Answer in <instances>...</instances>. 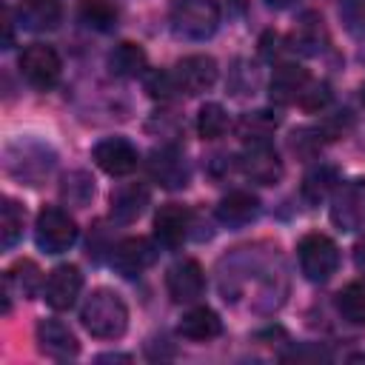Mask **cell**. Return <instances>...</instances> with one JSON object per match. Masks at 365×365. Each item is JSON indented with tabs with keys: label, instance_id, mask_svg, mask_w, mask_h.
<instances>
[{
	"label": "cell",
	"instance_id": "1",
	"mask_svg": "<svg viewBox=\"0 0 365 365\" xmlns=\"http://www.w3.org/2000/svg\"><path fill=\"white\" fill-rule=\"evenodd\" d=\"M80 319L86 331L97 339H117L128 328V308L120 299V294L108 288H97L88 294V299L80 308Z\"/></svg>",
	"mask_w": 365,
	"mask_h": 365
},
{
	"label": "cell",
	"instance_id": "2",
	"mask_svg": "<svg viewBox=\"0 0 365 365\" xmlns=\"http://www.w3.org/2000/svg\"><path fill=\"white\" fill-rule=\"evenodd\" d=\"M174 34L185 40H208L220 26L217 0H171L168 11Z\"/></svg>",
	"mask_w": 365,
	"mask_h": 365
},
{
	"label": "cell",
	"instance_id": "3",
	"mask_svg": "<svg viewBox=\"0 0 365 365\" xmlns=\"http://www.w3.org/2000/svg\"><path fill=\"white\" fill-rule=\"evenodd\" d=\"M297 257H299V271L311 282H325L339 268V248L325 234H305L297 245Z\"/></svg>",
	"mask_w": 365,
	"mask_h": 365
},
{
	"label": "cell",
	"instance_id": "4",
	"mask_svg": "<svg viewBox=\"0 0 365 365\" xmlns=\"http://www.w3.org/2000/svg\"><path fill=\"white\" fill-rule=\"evenodd\" d=\"M37 248L46 254H63L77 242V222L57 205H46L34 222Z\"/></svg>",
	"mask_w": 365,
	"mask_h": 365
},
{
	"label": "cell",
	"instance_id": "5",
	"mask_svg": "<svg viewBox=\"0 0 365 365\" xmlns=\"http://www.w3.org/2000/svg\"><path fill=\"white\" fill-rule=\"evenodd\" d=\"M237 163H240V171L259 185H274L282 177V160L271 145V140H248Z\"/></svg>",
	"mask_w": 365,
	"mask_h": 365
},
{
	"label": "cell",
	"instance_id": "6",
	"mask_svg": "<svg viewBox=\"0 0 365 365\" xmlns=\"http://www.w3.org/2000/svg\"><path fill=\"white\" fill-rule=\"evenodd\" d=\"M60 68H63L60 54L46 43H31L20 54V74L34 88H43V91L51 88L60 80Z\"/></svg>",
	"mask_w": 365,
	"mask_h": 365
},
{
	"label": "cell",
	"instance_id": "7",
	"mask_svg": "<svg viewBox=\"0 0 365 365\" xmlns=\"http://www.w3.org/2000/svg\"><path fill=\"white\" fill-rule=\"evenodd\" d=\"M331 222L339 231H359L365 225V180H348L331 200Z\"/></svg>",
	"mask_w": 365,
	"mask_h": 365
},
{
	"label": "cell",
	"instance_id": "8",
	"mask_svg": "<svg viewBox=\"0 0 365 365\" xmlns=\"http://www.w3.org/2000/svg\"><path fill=\"white\" fill-rule=\"evenodd\" d=\"M154 262H157V245L145 237H125L111 251V265L117 268V274H123L128 279L140 277Z\"/></svg>",
	"mask_w": 365,
	"mask_h": 365
},
{
	"label": "cell",
	"instance_id": "9",
	"mask_svg": "<svg viewBox=\"0 0 365 365\" xmlns=\"http://www.w3.org/2000/svg\"><path fill=\"white\" fill-rule=\"evenodd\" d=\"M148 174L163 188H182L188 185V163L177 145H160L148 154Z\"/></svg>",
	"mask_w": 365,
	"mask_h": 365
},
{
	"label": "cell",
	"instance_id": "10",
	"mask_svg": "<svg viewBox=\"0 0 365 365\" xmlns=\"http://www.w3.org/2000/svg\"><path fill=\"white\" fill-rule=\"evenodd\" d=\"M174 80H177V88L185 91V94H202L208 91L214 83H217V63L214 57L208 54H191V57H182L177 66H174Z\"/></svg>",
	"mask_w": 365,
	"mask_h": 365
},
{
	"label": "cell",
	"instance_id": "11",
	"mask_svg": "<svg viewBox=\"0 0 365 365\" xmlns=\"http://www.w3.org/2000/svg\"><path fill=\"white\" fill-rule=\"evenodd\" d=\"M91 157H94V163H97L106 174H111V177H125V174H131V171L137 168V163H140L137 148H134L128 140H123V137L100 140V143L94 145Z\"/></svg>",
	"mask_w": 365,
	"mask_h": 365
},
{
	"label": "cell",
	"instance_id": "12",
	"mask_svg": "<svg viewBox=\"0 0 365 365\" xmlns=\"http://www.w3.org/2000/svg\"><path fill=\"white\" fill-rule=\"evenodd\" d=\"M165 288L174 302H197L205 291V274L197 259H180L165 274Z\"/></svg>",
	"mask_w": 365,
	"mask_h": 365
},
{
	"label": "cell",
	"instance_id": "13",
	"mask_svg": "<svg viewBox=\"0 0 365 365\" xmlns=\"http://www.w3.org/2000/svg\"><path fill=\"white\" fill-rule=\"evenodd\" d=\"M80 288H83V274L77 265H57L46 285H43V297L48 302V308L54 311H68L77 297H80Z\"/></svg>",
	"mask_w": 365,
	"mask_h": 365
},
{
	"label": "cell",
	"instance_id": "14",
	"mask_svg": "<svg viewBox=\"0 0 365 365\" xmlns=\"http://www.w3.org/2000/svg\"><path fill=\"white\" fill-rule=\"evenodd\" d=\"M191 228V211L185 205L177 202H165L157 214H154V240L163 248H177L185 242Z\"/></svg>",
	"mask_w": 365,
	"mask_h": 365
},
{
	"label": "cell",
	"instance_id": "15",
	"mask_svg": "<svg viewBox=\"0 0 365 365\" xmlns=\"http://www.w3.org/2000/svg\"><path fill=\"white\" fill-rule=\"evenodd\" d=\"M311 83V74L308 68H302L299 63H282L274 68L271 74V83H268V97L271 103L277 106H288V103H297L305 91V86Z\"/></svg>",
	"mask_w": 365,
	"mask_h": 365
},
{
	"label": "cell",
	"instance_id": "16",
	"mask_svg": "<svg viewBox=\"0 0 365 365\" xmlns=\"http://www.w3.org/2000/svg\"><path fill=\"white\" fill-rule=\"evenodd\" d=\"M37 342H40V351L46 356H54V359H68V356H77V351H80L77 336L60 319H40L37 322Z\"/></svg>",
	"mask_w": 365,
	"mask_h": 365
},
{
	"label": "cell",
	"instance_id": "17",
	"mask_svg": "<svg viewBox=\"0 0 365 365\" xmlns=\"http://www.w3.org/2000/svg\"><path fill=\"white\" fill-rule=\"evenodd\" d=\"M257 214H259V200H257V194L242 191V188L228 191V194L217 202V220H220L222 225H228V228H242V225H248L251 220H257Z\"/></svg>",
	"mask_w": 365,
	"mask_h": 365
},
{
	"label": "cell",
	"instance_id": "18",
	"mask_svg": "<svg viewBox=\"0 0 365 365\" xmlns=\"http://www.w3.org/2000/svg\"><path fill=\"white\" fill-rule=\"evenodd\" d=\"M63 17L60 0H20L17 3V20L29 31H51L57 29Z\"/></svg>",
	"mask_w": 365,
	"mask_h": 365
},
{
	"label": "cell",
	"instance_id": "19",
	"mask_svg": "<svg viewBox=\"0 0 365 365\" xmlns=\"http://www.w3.org/2000/svg\"><path fill=\"white\" fill-rule=\"evenodd\" d=\"M148 200H151V194L143 182H125V185L114 188V194H111V217L117 222H134L145 211Z\"/></svg>",
	"mask_w": 365,
	"mask_h": 365
},
{
	"label": "cell",
	"instance_id": "20",
	"mask_svg": "<svg viewBox=\"0 0 365 365\" xmlns=\"http://www.w3.org/2000/svg\"><path fill=\"white\" fill-rule=\"evenodd\" d=\"M220 331H222V319L217 317V311H211L205 305L191 308L180 319V334L185 339H194V342H208V339L220 336Z\"/></svg>",
	"mask_w": 365,
	"mask_h": 365
},
{
	"label": "cell",
	"instance_id": "21",
	"mask_svg": "<svg viewBox=\"0 0 365 365\" xmlns=\"http://www.w3.org/2000/svg\"><path fill=\"white\" fill-rule=\"evenodd\" d=\"M328 43V34H325V26H322V17L308 11L302 14V20L297 23L294 34H291V46L302 54H319Z\"/></svg>",
	"mask_w": 365,
	"mask_h": 365
},
{
	"label": "cell",
	"instance_id": "22",
	"mask_svg": "<svg viewBox=\"0 0 365 365\" xmlns=\"http://www.w3.org/2000/svg\"><path fill=\"white\" fill-rule=\"evenodd\" d=\"M145 51L137 43H120L108 54V68L117 77H140L145 74Z\"/></svg>",
	"mask_w": 365,
	"mask_h": 365
},
{
	"label": "cell",
	"instance_id": "23",
	"mask_svg": "<svg viewBox=\"0 0 365 365\" xmlns=\"http://www.w3.org/2000/svg\"><path fill=\"white\" fill-rule=\"evenodd\" d=\"M334 185H336V168L319 163V165H314V168L302 177V188H299V191H302V200H305V202L319 205V202L334 191Z\"/></svg>",
	"mask_w": 365,
	"mask_h": 365
},
{
	"label": "cell",
	"instance_id": "24",
	"mask_svg": "<svg viewBox=\"0 0 365 365\" xmlns=\"http://www.w3.org/2000/svg\"><path fill=\"white\" fill-rule=\"evenodd\" d=\"M43 285V277H40V268L31 262V259H17L9 271H6V291H17L20 297H34Z\"/></svg>",
	"mask_w": 365,
	"mask_h": 365
},
{
	"label": "cell",
	"instance_id": "25",
	"mask_svg": "<svg viewBox=\"0 0 365 365\" xmlns=\"http://www.w3.org/2000/svg\"><path fill=\"white\" fill-rule=\"evenodd\" d=\"M77 14L94 31H111L117 26V6L111 0H80Z\"/></svg>",
	"mask_w": 365,
	"mask_h": 365
},
{
	"label": "cell",
	"instance_id": "26",
	"mask_svg": "<svg viewBox=\"0 0 365 365\" xmlns=\"http://www.w3.org/2000/svg\"><path fill=\"white\" fill-rule=\"evenodd\" d=\"M336 311L354 322V325H365V282H348L339 294H336Z\"/></svg>",
	"mask_w": 365,
	"mask_h": 365
},
{
	"label": "cell",
	"instance_id": "27",
	"mask_svg": "<svg viewBox=\"0 0 365 365\" xmlns=\"http://www.w3.org/2000/svg\"><path fill=\"white\" fill-rule=\"evenodd\" d=\"M23 220H26V211L14 200H3V205H0V245L6 251L20 240Z\"/></svg>",
	"mask_w": 365,
	"mask_h": 365
},
{
	"label": "cell",
	"instance_id": "28",
	"mask_svg": "<svg viewBox=\"0 0 365 365\" xmlns=\"http://www.w3.org/2000/svg\"><path fill=\"white\" fill-rule=\"evenodd\" d=\"M225 128H228L225 108L220 103H205L200 108V114H197V131H200V137L202 140H217V137L225 134Z\"/></svg>",
	"mask_w": 365,
	"mask_h": 365
},
{
	"label": "cell",
	"instance_id": "29",
	"mask_svg": "<svg viewBox=\"0 0 365 365\" xmlns=\"http://www.w3.org/2000/svg\"><path fill=\"white\" fill-rule=\"evenodd\" d=\"M60 194H63V200H66L68 205L83 208V205L94 197V180H91L86 171H71V174H66L63 185H60Z\"/></svg>",
	"mask_w": 365,
	"mask_h": 365
},
{
	"label": "cell",
	"instance_id": "30",
	"mask_svg": "<svg viewBox=\"0 0 365 365\" xmlns=\"http://www.w3.org/2000/svg\"><path fill=\"white\" fill-rule=\"evenodd\" d=\"M143 77H145L143 80L145 83V91L154 100H171V97L180 94L177 80H174V71H145Z\"/></svg>",
	"mask_w": 365,
	"mask_h": 365
},
{
	"label": "cell",
	"instance_id": "31",
	"mask_svg": "<svg viewBox=\"0 0 365 365\" xmlns=\"http://www.w3.org/2000/svg\"><path fill=\"white\" fill-rule=\"evenodd\" d=\"M277 125V117H271L268 111H254V114H245L242 123H240V134L245 140H268L271 128Z\"/></svg>",
	"mask_w": 365,
	"mask_h": 365
},
{
	"label": "cell",
	"instance_id": "32",
	"mask_svg": "<svg viewBox=\"0 0 365 365\" xmlns=\"http://www.w3.org/2000/svg\"><path fill=\"white\" fill-rule=\"evenodd\" d=\"M328 100H331L328 83H308L305 91H302V97H299L297 103H299L305 111H319V108L328 106Z\"/></svg>",
	"mask_w": 365,
	"mask_h": 365
},
{
	"label": "cell",
	"instance_id": "33",
	"mask_svg": "<svg viewBox=\"0 0 365 365\" xmlns=\"http://www.w3.org/2000/svg\"><path fill=\"white\" fill-rule=\"evenodd\" d=\"M271 9H288V6H294V0H265Z\"/></svg>",
	"mask_w": 365,
	"mask_h": 365
},
{
	"label": "cell",
	"instance_id": "34",
	"mask_svg": "<svg viewBox=\"0 0 365 365\" xmlns=\"http://www.w3.org/2000/svg\"><path fill=\"white\" fill-rule=\"evenodd\" d=\"M362 103H365V86H362Z\"/></svg>",
	"mask_w": 365,
	"mask_h": 365
}]
</instances>
